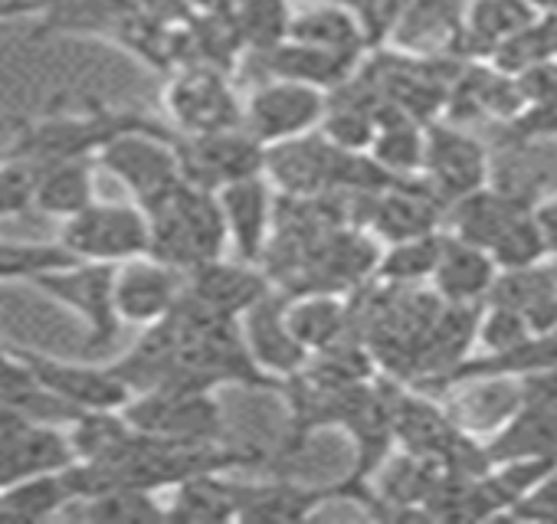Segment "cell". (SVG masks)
Instances as JSON below:
<instances>
[{
	"label": "cell",
	"mask_w": 557,
	"mask_h": 524,
	"mask_svg": "<svg viewBox=\"0 0 557 524\" xmlns=\"http://www.w3.org/2000/svg\"><path fill=\"white\" fill-rule=\"evenodd\" d=\"M148 213V255L177 273H190L213 262L226 249V226L213 190L181 184L164 203Z\"/></svg>",
	"instance_id": "obj_1"
},
{
	"label": "cell",
	"mask_w": 557,
	"mask_h": 524,
	"mask_svg": "<svg viewBox=\"0 0 557 524\" xmlns=\"http://www.w3.org/2000/svg\"><path fill=\"white\" fill-rule=\"evenodd\" d=\"M174 138H177L174 128L158 125L154 118H145L112 135L99 148L96 167L112 174L135 197L141 210H154L184 184Z\"/></svg>",
	"instance_id": "obj_2"
},
{
	"label": "cell",
	"mask_w": 557,
	"mask_h": 524,
	"mask_svg": "<svg viewBox=\"0 0 557 524\" xmlns=\"http://www.w3.org/2000/svg\"><path fill=\"white\" fill-rule=\"evenodd\" d=\"M138 122H145V115L109 109L102 102H92L86 109H60V112H47L44 118L17 125V138L8 154H17L30 164H50V161H66V158H96L99 148L112 135H119Z\"/></svg>",
	"instance_id": "obj_3"
},
{
	"label": "cell",
	"mask_w": 557,
	"mask_h": 524,
	"mask_svg": "<svg viewBox=\"0 0 557 524\" xmlns=\"http://www.w3.org/2000/svg\"><path fill=\"white\" fill-rule=\"evenodd\" d=\"M112 279H115V266H109V262H70V266L30 279V286L40 296L76 312V319L86 325V345H83L86 358H99L119 338L122 322L115 315Z\"/></svg>",
	"instance_id": "obj_4"
},
{
	"label": "cell",
	"mask_w": 557,
	"mask_h": 524,
	"mask_svg": "<svg viewBox=\"0 0 557 524\" xmlns=\"http://www.w3.org/2000/svg\"><path fill=\"white\" fill-rule=\"evenodd\" d=\"M57 242L76 262H109V266H119V262L148 255V213L138 203L92 200L86 210L63 220Z\"/></svg>",
	"instance_id": "obj_5"
},
{
	"label": "cell",
	"mask_w": 557,
	"mask_h": 524,
	"mask_svg": "<svg viewBox=\"0 0 557 524\" xmlns=\"http://www.w3.org/2000/svg\"><path fill=\"white\" fill-rule=\"evenodd\" d=\"M132 429L154 439L210 442L223 436V407L203 387H158L132 394L122 407Z\"/></svg>",
	"instance_id": "obj_6"
},
{
	"label": "cell",
	"mask_w": 557,
	"mask_h": 524,
	"mask_svg": "<svg viewBox=\"0 0 557 524\" xmlns=\"http://www.w3.org/2000/svg\"><path fill=\"white\" fill-rule=\"evenodd\" d=\"M164 105L177 135H213L239 128L243 99L233 89L226 70L207 63H184L171 73Z\"/></svg>",
	"instance_id": "obj_7"
},
{
	"label": "cell",
	"mask_w": 557,
	"mask_h": 524,
	"mask_svg": "<svg viewBox=\"0 0 557 524\" xmlns=\"http://www.w3.org/2000/svg\"><path fill=\"white\" fill-rule=\"evenodd\" d=\"M355 151L335 148L322 132H309L265 148L262 177L283 197H319L345 187Z\"/></svg>",
	"instance_id": "obj_8"
},
{
	"label": "cell",
	"mask_w": 557,
	"mask_h": 524,
	"mask_svg": "<svg viewBox=\"0 0 557 524\" xmlns=\"http://www.w3.org/2000/svg\"><path fill=\"white\" fill-rule=\"evenodd\" d=\"M322 115H325L322 89L289 83V79H269L243 99L239 128L249 138H256L262 148H269L278 141L319 132Z\"/></svg>",
	"instance_id": "obj_9"
},
{
	"label": "cell",
	"mask_w": 557,
	"mask_h": 524,
	"mask_svg": "<svg viewBox=\"0 0 557 524\" xmlns=\"http://www.w3.org/2000/svg\"><path fill=\"white\" fill-rule=\"evenodd\" d=\"M174 145H177L181 177L190 187L216 194L226 184L262 174L265 148L256 138H249L243 128H226L213 135H177Z\"/></svg>",
	"instance_id": "obj_10"
},
{
	"label": "cell",
	"mask_w": 557,
	"mask_h": 524,
	"mask_svg": "<svg viewBox=\"0 0 557 524\" xmlns=\"http://www.w3.org/2000/svg\"><path fill=\"white\" fill-rule=\"evenodd\" d=\"M37 384L66 403L76 413H92V410H122L132 397V390L119 380L112 367H92V364H73V361H57L37 351L14 348Z\"/></svg>",
	"instance_id": "obj_11"
},
{
	"label": "cell",
	"mask_w": 557,
	"mask_h": 524,
	"mask_svg": "<svg viewBox=\"0 0 557 524\" xmlns=\"http://www.w3.org/2000/svg\"><path fill=\"white\" fill-rule=\"evenodd\" d=\"M423 180L433 194L449 207L472 190L485 187L488 180V158L485 148L469 138L466 132L430 125L423 128Z\"/></svg>",
	"instance_id": "obj_12"
},
{
	"label": "cell",
	"mask_w": 557,
	"mask_h": 524,
	"mask_svg": "<svg viewBox=\"0 0 557 524\" xmlns=\"http://www.w3.org/2000/svg\"><path fill=\"white\" fill-rule=\"evenodd\" d=\"M272 283L259 262H226L223 255L184 273V299L216 319H243Z\"/></svg>",
	"instance_id": "obj_13"
},
{
	"label": "cell",
	"mask_w": 557,
	"mask_h": 524,
	"mask_svg": "<svg viewBox=\"0 0 557 524\" xmlns=\"http://www.w3.org/2000/svg\"><path fill=\"white\" fill-rule=\"evenodd\" d=\"M181 292H184V273L164 266V262L151 255H138L115 266L112 299L122 325L148 328L161 322L181 302Z\"/></svg>",
	"instance_id": "obj_14"
},
{
	"label": "cell",
	"mask_w": 557,
	"mask_h": 524,
	"mask_svg": "<svg viewBox=\"0 0 557 524\" xmlns=\"http://www.w3.org/2000/svg\"><path fill=\"white\" fill-rule=\"evenodd\" d=\"M239 332L256 367L278 384L299 374L309 361V351L296 341L286 322V292H278L275 286L239 319Z\"/></svg>",
	"instance_id": "obj_15"
},
{
	"label": "cell",
	"mask_w": 557,
	"mask_h": 524,
	"mask_svg": "<svg viewBox=\"0 0 557 524\" xmlns=\"http://www.w3.org/2000/svg\"><path fill=\"white\" fill-rule=\"evenodd\" d=\"M223 226H226V246L243 262H259L269 236H272V220H275V190L272 184L256 174L243 177L236 184H226L216 190Z\"/></svg>",
	"instance_id": "obj_16"
},
{
	"label": "cell",
	"mask_w": 557,
	"mask_h": 524,
	"mask_svg": "<svg viewBox=\"0 0 557 524\" xmlns=\"http://www.w3.org/2000/svg\"><path fill=\"white\" fill-rule=\"evenodd\" d=\"M479 319H482L479 302H443L436 319L430 322V328L423 335L413 380L423 387H433L459 361H466V354L479 335Z\"/></svg>",
	"instance_id": "obj_17"
},
{
	"label": "cell",
	"mask_w": 557,
	"mask_h": 524,
	"mask_svg": "<svg viewBox=\"0 0 557 524\" xmlns=\"http://www.w3.org/2000/svg\"><path fill=\"white\" fill-rule=\"evenodd\" d=\"M485 302L518 312L531 335L557 328V276L550 270H541L537 262L495 276L485 292Z\"/></svg>",
	"instance_id": "obj_18"
},
{
	"label": "cell",
	"mask_w": 557,
	"mask_h": 524,
	"mask_svg": "<svg viewBox=\"0 0 557 524\" xmlns=\"http://www.w3.org/2000/svg\"><path fill=\"white\" fill-rule=\"evenodd\" d=\"M338 498V485L236 482V521H306L315 508Z\"/></svg>",
	"instance_id": "obj_19"
},
{
	"label": "cell",
	"mask_w": 557,
	"mask_h": 524,
	"mask_svg": "<svg viewBox=\"0 0 557 524\" xmlns=\"http://www.w3.org/2000/svg\"><path fill=\"white\" fill-rule=\"evenodd\" d=\"M459 436L462 429L436 403H430L420 394H407L400 387L394 403V442H400L410 456L443 465L453 446L459 442Z\"/></svg>",
	"instance_id": "obj_20"
},
{
	"label": "cell",
	"mask_w": 557,
	"mask_h": 524,
	"mask_svg": "<svg viewBox=\"0 0 557 524\" xmlns=\"http://www.w3.org/2000/svg\"><path fill=\"white\" fill-rule=\"evenodd\" d=\"M256 57L269 79H289V83H302V86H312L322 92H332L361 66V57L315 50V47L293 43V40L275 43L272 50L256 53Z\"/></svg>",
	"instance_id": "obj_21"
},
{
	"label": "cell",
	"mask_w": 557,
	"mask_h": 524,
	"mask_svg": "<svg viewBox=\"0 0 557 524\" xmlns=\"http://www.w3.org/2000/svg\"><path fill=\"white\" fill-rule=\"evenodd\" d=\"M286 322L296 341L309 354H315L351 335V305L342 292H286Z\"/></svg>",
	"instance_id": "obj_22"
},
{
	"label": "cell",
	"mask_w": 557,
	"mask_h": 524,
	"mask_svg": "<svg viewBox=\"0 0 557 524\" xmlns=\"http://www.w3.org/2000/svg\"><path fill=\"white\" fill-rule=\"evenodd\" d=\"M286 40L306 43L315 50H332V53H348V57H364L368 37L358 24V17L342 4V0H315V4H302L293 11Z\"/></svg>",
	"instance_id": "obj_23"
},
{
	"label": "cell",
	"mask_w": 557,
	"mask_h": 524,
	"mask_svg": "<svg viewBox=\"0 0 557 524\" xmlns=\"http://www.w3.org/2000/svg\"><path fill=\"white\" fill-rule=\"evenodd\" d=\"M430 279L436 286L433 292L443 302H482L495 279V262L485 249L459 236H443L440 259Z\"/></svg>",
	"instance_id": "obj_24"
},
{
	"label": "cell",
	"mask_w": 557,
	"mask_h": 524,
	"mask_svg": "<svg viewBox=\"0 0 557 524\" xmlns=\"http://www.w3.org/2000/svg\"><path fill=\"white\" fill-rule=\"evenodd\" d=\"M34 210L44 216L70 220L96 200V158H66L34 164Z\"/></svg>",
	"instance_id": "obj_25"
},
{
	"label": "cell",
	"mask_w": 557,
	"mask_h": 524,
	"mask_svg": "<svg viewBox=\"0 0 557 524\" xmlns=\"http://www.w3.org/2000/svg\"><path fill=\"white\" fill-rule=\"evenodd\" d=\"M531 371H557V328L544 335H528L508 351L485 354L475 361H459L446 377H440L433 387H449L462 380H482V377H515V374H531Z\"/></svg>",
	"instance_id": "obj_26"
},
{
	"label": "cell",
	"mask_w": 557,
	"mask_h": 524,
	"mask_svg": "<svg viewBox=\"0 0 557 524\" xmlns=\"http://www.w3.org/2000/svg\"><path fill=\"white\" fill-rule=\"evenodd\" d=\"M164 521L220 524L236 521V482L226 472H203L177 482L164 504Z\"/></svg>",
	"instance_id": "obj_27"
},
{
	"label": "cell",
	"mask_w": 557,
	"mask_h": 524,
	"mask_svg": "<svg viewBox=\"0 0 557 524\" xmlns=\"http://www.w3.org/2000/svg\"><path fill=\"white\" fill-rule=\"evenodd\" d=\"M485 456L492 465L515 459H557V416L541 407L518 403L502 433L485 446Z\"/></svg>",
	"instance_id": "obj_28"
},
{
	"label": "cell",
	"mask_w": 557,
	"mask_h": 524,
	"mask_svg": "<svg viewBox=\"0 0 557 524\" xmlns=\"http://www.w3.org/2000/svg\"><path fill=\"white\" fill-rule=\"evenodd\" d=\"M63 469L24 475V478H14L8 485H0V517L47 521V517L60 514L63 508H70L76 498H73V488H70Z\"/></svg>",
	"instance_id": "obj_29"
},
{
	"label": "cell",
	"mask_w": 557,
	"mask_h": 524,
	"mask_svg": "<svg viewBox=\"0 0 557 524\" xmlns=\"http://www.w3.org/2000/svg\"><path fill=\"white\" fill-rule=\"evenodd\" d=\"M371 161L384 167L391 177H413L423 167V128L420 122L400 115L394 105L381 102L377 132L368 148Z\"/></svg>",
	"instance_id": "obj_30"
},
{
	"label": "cell",
	"mask_w": 557,
	"mask_h": 524,
	"mask_svg": "<svg viewBox=\"0 0 557 524\" xmlns=\"http://www.w3.org/2000/svg\"><path fill=\"white\" fill-rule=\"evenodd\" d=\"M449 210H453V229H456L453 236H459V239H466V242H472V246L488 252L492 242L502 236V229L521 210H531V207H524V203H518V200H511V197H505L498 190L479 187L469 197L449 203Z\"/></svg>",
	"instance_id": "obj_31"
},
{
	"label": "cell",
	"mask_w": 557,
	"mask_h": 524,
	"mask_svg": "<svg viewBox=\"0 0 557 524\" xmlns=\"http://www.w3.org/2000/svg\"><path fill=\"white\" fill-rule=\"evenodd\" d=\"M79 517L99 521V524H151L164 521V504L158 501V491L135 488V485H115L106 491H96L89 498H79Z\"/></svg>",
	"instance_id": "obj_32"
},
{
	"label": "cell",
	"mask_w": 557,
	"mask_h": 524,
	"mask_svg": "<svg viewBox=\"0 0 557 524\" xmlns=\"http://www.w3.org/2000/svg\"><path fill=\"white\" fill-rule=\"evenodd\" d=\"M440 246H443V233L440 229L426 233V236L391 242V249L381 252V259H377L374 283H384V286H420L436 270Z\"/></svg>",
	"instance_id": "obj_33"
},
{
	"label": "cell",
	"mask_w": 557,
	"mask_h": 524,
	"mask_svg": "<svg viewBox=\"0 0 557 524\" xmlns=\"http://www.w3.org/2000/svg\"><path fill=\"white\" fill-rule=\"evenodd\" d=\"M492 57H495L498 73H508V76H518L528 66L557 60V14H541V21L534 17L515 37L498 43Z\"/></svg>",
	"instance_id": "obj_34"
},
{
	"label": "cell",
	"mask_w": 557,
	"mask_h": 524,
	"mask_svg": "<svg viewBox=\"0 0 557 524\" xmlns=\"http://www.w3.org/2000/svg\"><path fill=\"white\" fill-rule=\"evenodd\" d=\"M76 262L60 242H8L0 239V286L30 283L40 273Z\"/></svg>",
	"instance_id": "obj_35"
},
{
	"label": "cell",
	"mask_w": 557,
	"mask_h": 524,
	"mask_svg": "<svg viewBox=\"0 0 557 524\" xmlns=\"http://www.w3.org/2000/svg\"><path fill=\"white\" fill-rule=\"evenodd\" d=\"M469 0H407V8L397 21V27H404L400 40L404 43H426L440 34H449L459 27L462 11Z\"/></svg>",
	"instance_id": "obj_36"
},
{
	"label": "cell",
	"mask_w": 557,
	"mask_h": 524,
	"mask_svg": "<svg viewBox=\"0 0 557 524\" xmlns=\"http://www.w3.org/2000/svg\"><path fill=\"white\" fill-rule=\"evenodd\" d=\"M547 252L544 246V236L534 223V213L531 210H521L505 229L502 236L492 242L488 255L495 266H505V270H518V266H534L541 262V255Z\"/></svg>",
	"instance_id": "obj_37"
},
{
	"label": "cell",
	"mask_w": 557,
	"mask_h": 524,
	"mask_svg": "<svg viewBox=\"0 0 557 524\" xmlns=\"http://www.w3.org/2000/svg\"><path fill=\"white\" fill-rule=\"evenodd\" d=\"M34 184L37 167L17 154L0 161V220H14L34 210Z\"/></svg>",
	"instance_id": "obj_38"
},
{
	"label": "cell",
	"mask_w": 557,
	"mask_h": 524,
	"mask_svg": "<svg viewBox=\"0 0 557 524\" xmlns=\"http://www.w3.org/2000/svg\"><path fill=\"white\" fill-rule=\"evenodd\" d=\"M531 332L524 325V319L511 309H502V305H488V315L479 319V338L482 345L488 348V354H498V351H508L515 348L518 341H524Z\"/></svg>",
	"instance_id": "obj_39"
},
{
	"label": "cell",
	"mask_w": 557,
	"mask_h": 524,
	"mask_svg": "<svg viewBox=\"0 0 557 524\" xmlns=\"http://www.w3.org/2000/svg\"><path fill=\"white\" fill-rule=\"evenodd\" d=\"M485 380V387L466 403V410L479 420V426H492V423H498V420H508L511 413H515V407H518V390H511L505 380L508 377H482Z\"/></svg>",
	"instance_id": "obj_40"
},
{
	"label": "cell",
	"mask_w": 557,
	"mask_h": 524,
	"mask_svg": "<svg viewBox=\"0 0 557 524\" xmlns=\"http://www.w3.org/2000/svg\"><path fill=\"white\" fill-rule=\"evenodd\" d=\"M508 517H518V521H557V472L550 469L534 488H528L508 508Z\"/></svg>",
	"instance_id": "obj_41"
},
{
	"label": "cell",
	"mask_w": 557,
	"mask_h": 524,
	"mask_svg": "<svg viewBox=\"0 0 557 524\" xmlns=\"http://www.w3.org/2000/svg\"><path fill=\"white\" fill-rule=\"evenodd\" d=\"M511 83H515V89H518L521 105L554 99V96H557V60L528 66V70H521Z\"/></svg>",
	"instance_id": "obj_42"
},
{
	"label": "cell",
	"mask_w": 557,
	"mask_h": 524,
	"mask_svg": "<svg viewBox=\"0 0 557 524\" xmlns=\"http://www.w3.org/2000/svg\"><path fill=\"white\" fill-rule=\"evenodd\" d=\"M511 132H515V141L557 135V96L544 102H531L524 112H518L511 118Z\"/></svg>",
	"instance_id": "obj_43"
},
{
	"label": "cell",
	"mask_w": 557,
	"mask_h": 524,
	"mask_svg": "<svg viewBox=\"0 0 557 524\" xmlns=\"http://www.w3.org/2000/svg\"><path fill=\"white\" fill-rule=\"evenodd\" d=\"M518 403L541 407L557 416V371H531L524 374V384L518 387Z\"/></svg>",
	"instance_id": "obj_44"
},
{
	"label": "cell",
	"mask_w": 557,
	"mask_h": 524,
	"mask_svg": "<svg viewBox=\"0 0 557 524\" xmlns=\"http://www.w3.org/2000/svg\"><path fill=\"white\" fill-rule=\"evenodd\" d=\"M531 213H534V223L544 236L547 252H557V200H550L544 207H531Z\"/></svg>",
	"instance_id": "obj_45"
},
{
	"label": "cell",
	"mask_w": 557,
	"mask_h": 524,
	"mask_svg": "<svg viewBox=\"0 0 557 524\" xmlns=\"http://www.w3.org/2000/svg\"><path fill=\"white\" fill-rule=\"evenodd\" d=\"M30 14H40V4H37V0H4V4H0V21L30 17Z\"/></svg>",
	"instance_id": "obj_46"
},
{
	"label": "cell",
	"mask_w": 557,
	"mask_h": 524,
	"mask_svg": "<svg viewBox=\"0 0 557 524\" xmlns=\"http://www.w3.org/2000/svg\"><path fill=\"white\" fill-rule=\"evenodd\" d=\"M534 14H557V0H524Z\"/></svg>",
	"instance_id": "obj_47"
},
{
	"label": "cell",
	"mask_w": 557,
	"mask_h": 524,
	"mask_svg": "<svg viewBox=\"0 0 557 524\" xmlns=\"http://www.w3.org/2000/svg\"><path fill=\"white\" fill-rule=\"evenodd\" d=\"M289 4H315V0H289Z\"/></svg>",
	"instance_id": "obj_48"
}]
</instances>
